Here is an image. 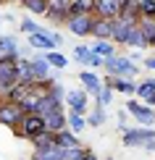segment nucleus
Wrapping results in <instances>:
<instances>
[{
  "instance_id": "nucleus-44",
  "label": "nucleus",
  "mask_w": 155,
  "mask_h": 160,
  "mask_svg": "<svg viewBox=\"0 0 155 160\" xmlns=\"http://www.w3.org/2000/svg\"><path fill=\"white\" fill-rule=\"evenodd\" d=\"M8 3H18V5H24V3H26V0H8Z\"/></svg>"
},
{
  "instance_id": "nucleus-39",
  "label": "nucleus",
  "mask_w": 155,
  "mask_h": 160,
  "mask_svg": "<svg viewBox=\"0 0 155 160\" xmlns=\"http://www.w3.org/2000/svg\"><path fill=\"white\" fill-rule=\"evenodd\" d=\"M48 3H50V8H69L74 0H48Z\"/></svg>"
},
{
  "instance_id": "nucleus-36",
  "label": "nucleus",
  "mask_w": 155,
  "mask_h": 160,
  "mask_svg": "<svg viewBox=\"0 0 155 160\" xmlns=\"http://www.w3.org/2000/svg\"><path fill=\"white\" fill-rule=\"evenodd\" d=\"M90 52H92V50H90V45H74V61L84 66V61L90 58Z\"/></svg>"
},
{
  "instance_id": "nucleus-48",
  "label": "nucleus",
  "mask_w": 155,
  "mask_h": 160,
  "mask_svg": "<svg viewBox=\"0 0 155 160\" xmlns=\"http://www.w3.org/2000/svg\"><path fill=\"white\" fill-rule=\"evenodd\" d=\"M0 18H3V16H0Z\"/></svg>"
},
{
  "instance_id": "nucleus-2",
  "label": "nucleus",
  "mask_w": 155,
  "mask_h": 160,
  "mask_svg": "<svg viewBox=\"0 0 155 160\" xmlns=\"http://www.w3.org/2000/svg\"><path fill=\"white\" fill-rule=\"evenodd\" d=\"M21 139L26 142H32L37 134H42V131H48V123H45V116L42 113H26L21 118V123H18V129H13Z\"/></svg>"
},
{
  "instance_id": "nucleus-21",
  "label": "nucleus",
  "mask_w": 155,
  "mask_h": 160,
  "mask_svg": "<svg viewBox=\"0 0 155 160\" xmlns=\"http://www.w3.org/2000/svg\"><path fill=\"white\" fill-rule=\"evenodd\" d=\"M132 26H137V24H126V21H121V18H116V26H113V42H116V45H126Z\"/></svg>"
},
{
  "instance_id": "nucleus-28",
  "label": "nucleus",
  "mask_w": 155,
  "mask_h": 160,
  "mask_svg": "<svg viewBox=\"0 0 155 160\" xmlns=\"http://www.w3.org/2000/svg\"><path fill=\"white\" fill-rule=\"evenodd\" d=\"M45 18H48L50 24H66L71 18V13H69V8H48Z\"/></svg>"
},
{
  "instance_id": "nucleus-47",
  "label": "nucleus",
  "mask_w": 155,
  "mask_h": 160,
  "mask_svg": "<svg viewBox=\"0 0 155 160\" xmlns=\"http://www.w3.org/2000/svg\"><path fill=\"white\" fill-rule=\"evenodd\" d=\"M0 3H5V0H0Z\"/></svg>"
},
{
  "instance_id": "nucleus-46",
  "label": "nucleus",
  "mask_w": 155,
  "mask_h": 160,
  "mask_svg": "<svg viewBox=\"0 0 155 160\" xmlns=\"http://www.w3.org/2000/svg\"><path fill=\"white\" fill-rule=\"evenodd\" d=\"M105 160H113V158H105Z\"/></svg>"
},
{
  "instance_id": "nucleus-29",
  "label": "nucleus",
  "mask_w": 155,
  "mask_h": 160,
  "mask_svg": "<svg viewBox=\"0 0 155 160\" xmlns=\"http://www.w3.org/2000/svg\"><path fill=\"white\" fill-rule=\"evenodd\" d=\"M150 95H155V82H152V79H142V82H137V95H134V97L145 102Z\"/></svg>"
},
{
  "instance_id": "nucleus-18",
  "label": "nucleus",
  "mask_w": 155,
  "mask_h": 160,
  "mask_svg": "<svg viewBox=\"0 0 155 160\" xmlns=\"http://www.w3.org/2000/svg\"><path fill=\"white\" fill-rule=\"evenodd\" d=\"M55 142H58L63 150H69V147H82V142H79V134H76V131H71V129L58 131V134H55Z\"/></svg>"
},
{
  "instance_id": "nucleus-43",
  "label": "nucleus",
  "mask_w": 155,
  "mask_h": 160,
  "mask_svg": "<svg viewBox=\"0 0 155 160\" xmlns=\"http://www.w3.org/2000/svg\"><path fill=\"white\" fill-rule=\"evenodd\" d=\"M145 102H147V105H150V108H155V95H150V97H147V100H145Z\"/></svg>"
},
{
  "instance_id": "nucleus-22",
  "label": "nucleus",
  "mask_w": 155,
  "mask_h": 160,
  "mask_svg": "<svg viewBox=\"0 0 155 160\" xmlns=\"http://www.w3.org/2000/svg\"><path fill=\"white\" fill-rule=\"evenodd\" d=\"M126 48H132V50H145V48H147V39H145V34H142V29H139V24L132 26L129 39H126Z\"/></svg>"
},
{
  "instance_id": "nucleus-5",
  "label": "nucleus",
  "mask_w": 155,
  "mask_h": 160,
  "mask_svg": "<svg viewBox=\"0 0 155 160\" xmlns=\"http://www.w3.org/2000/svg\"><path fill=\"white\" fill-rule=\"evenodd\" d=\"M121 142H124V147H129V150H134V147H145V142H150V139H155V129L152 126H129L126 131H121Z\"/></svg>"
},
{
  "instance_id": "nucleus-14",
  "label": "nucleus",
  "mask_w": 155,
  "mask_h": 160,
  "mask_svg": "<svg viewBox=\"0 0 155 160\" xmlns=\"http://www.w3.org/2000/svg\"><path fill=\"white\" fill-rule=\"evenodd\" d=\"M113 26H116V18H103V16H95L92 37H95V39H113Z\"/></svg>"
},
{
  "instance_id": "nucleus-24",
  "label": "nucleus",
  "mask_w": 155,
  "mask_h": 160,
  "mask_svg": "<svg viewBox=\"0 0 155 160\" xmlns=\"http://www.w3.org/2000/svg\"><path fill=\"white\" fill-rule=\"evenodd\" d=\"M139 29H142V34L147 39V48H155V18L142 16L139 18Z\"/></svg>"
},
{
  "instance_id": "nucleus-26",
  "label": "nucleus",
  "mask_w": 155,
  "mask_h": 160,
  "mask_svg": "<svg viewBox=\"0 0 155 160\" xmlns=\"http://www.w3.org/2000/svg\"><path fill=\"white\" fill-rule=\"evenodd\" d=\"M53 144H58L53 131H42V134H37L34 139H32V147L34 150H45V147H53Z\"/></svg>"
},
{
  "instance_id": "nucleus-6",
  "label": "nucleus",
  "mask_w": 155,
  "mask_h": 160,
  "mask_svg": "<svg viewBox=\"0 0 155 160\" xmlns=\"http://www.w3.org/2000/svg\"><path fill=\"white\" fill-rule=\"evenodd\" d=\"M124 108H126V113H129V116H132L139 126H155V108H150L147 102H142V100H137V97H132Z\"/></svg>"
},
{
  "instance_id": "nucleus-11",
  "label": "nucleus",
  "mask_w": 155,
  "mask_h": 160,
  "mask_svg": "<svg viewBox=\"0 0 155 160\" xmlns=\"http://www.w3.org/2000/svg\"><path fill=\"white\" fill-rule=\"evenodd\" d=\"M45 123H48V131H53V134H58V131L69 129V110L60 108V110H53L45 116Z\"/></svg>"
},
{
  "instance_id": "nucleus-35",
  "label": "nucleus",
  "mask_w": 155,
  "mask_h": 160,
  "mask_svg": "<svg viewBox=\"0 0 155 160\" xmlns=\"http://www.w3.org/2000/svg\"><path fill=\"white\" fill-rule=\"evenodd\" d=\"M18 29H21L24 34L29 37V34H37V32H42V26H39L34 18H21V21H18Z\"/></svg>"
},
{
  "instance_id": "nucleus-12",
  "label": "nucleus",
  "mask_w": 155,
  "mask_h": 160,
  "mask_svg": "<svg viewBox=\"0 0 155 160\" xmlns=\"http://www.w3.org/2000/svg\"><path fill=\"white\" fill-rule=\"evenodd\" d=\"M126 0H97V8H95V16H103V18H118L121 16V8H124Z\"/></svg>"
},
{
  "instance_id": "nucleus-27",
  "label": "nucleus",
  "mask_w": 155,
  "mask_h": 160,
  "mask_svg": "<svg viewBox=\"0 0 155 160\" xmlns=\"http://www.w3.org/2000/svg\"><path fill=\"white\" fill-rule=\"evenodd\" d=\"M45 58H48V63L55 71H63L66 66H69V58H66L63 52H58V50H48V52H45Z\"/></svg>"
},
{
  "instance_id": "nucleus-32",
  "label": "nucleus",
  "mask_w": 155,
  "mask_h": 160,
  "mask_svg": "<svg viewBox=\"0 0 155 160\" xmlns=\"http://www.w3.org/2000/svg\"><path fill=\"white\" fill-rule=\"evenodd\" d=\"M18 105L24 108V113H37V105H39V95H37L34 89H29V95H26V97H24Z\"/></svg>"
},
{
  "instance_id": "nucleus-1",
  "label": "nucleus",
  "mask_w": 155,
  "mask_h": 160,
  "mask_svg": "<svg viewBox=\"0 0 155 160\" xmlns=\"http://www.w3.org/2000/svg\"><path fill=\"white\" fill-rule=\"evenodd\" d=\"M103 71L108 76H126V79H137L139 76V66L132 61L129 55H111V58H105V66H103Z\"/></svg>"
},
{
  "instance_id": "nucleus-19",
  "label": "nucleus",
  "mask_w": 155,
  "mask_h": 160,
  "mask_svg": "<svg viewBox=\"0 0 155 160\" xmlns=\"http://www.w3.org/2000/svg\"><path fill=\"white\" fill-rule=\"evenodd\" d=\"M32 160H63V147L53 144V147H45V150H34Z\"/></svg>"
},
{
  "instance_id": "nucleus-33",
  "label": "nucleus",
  "mask_w": 155,
  "mask_h": 160,
  "mask_svg": "<svg viewBox=\"0 0 155 160\" xmlns=\"http://www.w3.org/2000/svg\"><path fill=\"white\" fill-rule=\"evenodd\" d=\"M29 89H32L29 84H16V87H11L8 100H13V102H21V100H24L26 95H29Z\"/></svg>"
},
{
  "instance_id": "nucleus-8",
  "label": "nucleus",
  "mask_w": 155,
  "mask_h": 160,
  "mask_svg": "<svg viewBox=\"0 0 155 160\" xmlns=\"http://www.w3.org/2000/svg\"><path fill=\"white\" fill-rule=\"evenodd\" d=\"M87 89L84 87H76V89H69L66 92V108L69 110H76V113H82V116H87V113H90V102H87Z\"/></svg>"
},
{
  "instance_id": "nucleus-7",
  "label": "nucleus",
  "mask_w": 155,
  "mask_h": 160,
  "mask_svg": "<svg viewBox=\"0 0 155 160\" xmlns=\"http://www.w3.org/2000/svg\"><path fill=\"white\" fill-rule=\"evenodd\" d=\"M92 26H95V13H79L66 21V29L74 37H92Z\"/></svg>"
},
{
  "instance_id": "nucleus-16",
  "label": "nucleus",
  "mask_w": 155,
  "mask_h": 160,
  "mask_svg": "<svg viewBox=\"0 0 155 160\" xmlns=\"http://www.w3.org/2000/svg\"><path fill=\"white\" fill-rule=\"evenodd\" d=\"M121 21L126 24H139V18H142V11H139V0H126L124 8H121Z\"/></svg>"
},
{
  "instance_id": "nucleus-31",
  "label": "nucleus",
  "mask_w": 155,
  "mask_h": 160,
  "mask_svg": "<svg viewBox=\"0 0 155 160\" xmlns=\"http://www.w3.org/2000/svg\"><path fill=\"white\" fill-rule=\"evenodd\" d=\"M24 8L29 11V13H34V16H45L48 8H50V3H48V0H26Z\"/></svg>"
},
{
  "instance_id": "nucleus-3",
  "label": "nucleus",
  "mask_w": 155,
  "mask_h": 160,
  "mask_svg": "<svg viewBox=\"0 0 155 160\" xmlns=\"http://www.w3.org/2000/svg\"><path fill=\"white\" fill-rule=\"evenodd\" d=\"M26 116L24 108L18 102H13L8 97H0V126H5V129H18V123H21V118Z\"/></svg>"
},
{
  "instance_id": "nucleus-13",
  "label": "nucleus",
  "mask_w": 155,
  "mask_h": 160,
  "mask_svg": "<svg viewBox=\"0 0 155 160\" xmlns=\"http://www.w3.org/2000/svg\"><path fill=\"white\" fill-rule=\"evenodd\" d=\"M29 66H32V74H34L37 82H42V79H53V66L48 63V58L45 55H34V58H29Z\"/></svg>"
},
{
  "instance_id": "nucleus-38",
  "label": "nucleus",
  "mask_w": 155,
  "mask_h": 160,
  "mask_svg": "<svg viewBox=\"0 0 155 160\" xmlns=\"http://www.w3.org/2000/svg\"><path fill=\"white\" fill-rule=\"evenodd\" d=\"M66 92H69V89H66L60 82H53V84H50V95L55 97V100H66Z\"/></svg>"
},
{
  "instance_id": "nucleus-45",
  "label": "nucleus",
  "mask_w": 155,
  "mask_h": 160,
  "mask_svg": "<svg viewBox=\"0 0 155 160\" xmlns=\"http://www.w3.org/2000/svg\"><path fill=\"white\" fill-rule=\"evenodd\" d=\"M84 155H87V152H84ZM84 155H82V158H76V160H84Z\"/></svg>"
},
{
  "instance_id": "nucleus-30",
  "label": "nucleus",
  "mask_w": 155,
  "mask_h": 160,
  "mask_svg": "<svg viewBox=\"0 0 155 160\" xmlns=\"http://www.w3.org/2000/svg\"><path fill=\"white\" fill-rule=\"evenodd\" d=\"M69 129L71 131H84L87 129V116H82V113H76V110H69Z\"/></svg>"
},
{
  "instance_id": "nucleus-37",
  "label": "nucleus",
  "mask_w": 155,
  "mask_h": 160,
  "mask_svg": "<svg viewBox=\"0 0 155 160\" xmlns=\"http://www.w3.org/2000/svg\"><path fill=\"white\" fill-rule=\"evenodd\" d=\"M139 11L147 18H155V0H139Z\"/></svg>"
},
{
  "instance_id": "nucleus-23",
  "label": "nucleus",
  "mask_w": 155,
  "mask_h": 160,
  "mask_svg": "<svg viewBox=\"0 0 155 160\" xmlns=\"http://www.w3.org/2000/svg\"><path fill=\"white\" fill-rule=\"evenodd\" d=\"M97 8V0H74L69 5V13L71 16H79V13H95Z\"/></svg>"
},
{
  "instance_id": "nucleus-34",
  "label": "nucleus",
  "mask_w": 155,
  "mask_h": 160,
  "mask_svg": "<svg viewBox=\"0 0 155 160\" xmlns=\"http://www.w3.org/2000/svg\"><path fill=\"white\" fill-rule=\"evenodd\" d=\"M113 95H116V92H113V87H103V89H100V95L95 97V105H103V108H108V105L113 102Z\"/></svg>"
},
{
  "instance_id": "nucleus-9",
  "label": "nucleus",
  "mask_w": 155,
  "mask_h": 160,
  "mask_svg": "<svg viewBox=\"0 0 155 160\" xmlns=\"http://www.w3.org/2000/svg\"><path fill=\"white\" fill-rule=\"evenodd\" d=\"M103 82L108 84V87H113V92H118V95H129V97H134L137 95V82L134 79H126V76H103Z\"/></svg>"
},
{
  "instance_id": "nucleus-10",
  "label": "nucleus",
  "mask_w": 155,
  "mask_h": 160,
  "mask_svg": "<svg viewBox=\"0 0 155 160\" xmlns=\"http://www.w3.org/2000/svg\"><path fill=\"white\" fill-rule=\"evenodd\" d=\"M79 82H82V87L87 89V95H92V97H97V95H100V89L105 87L103 76H97V71H92V68L82 71V74H79Z\"/></svg>"
},
{
  "instance_id": "nucleus-41",
  "label": "nucleus",
  "mask_w": 155,
  "mask_h": 160,
  "mask_svg": "<svg viewBox=\"0 0 155 160\" xmlns=\"http://www.w3.org/2000/svg\"><path fill=\"white\" fill-rule=\"evenodd\" d=\"M145 152H155V139H150V142H145Z\"/></svg>"
},
{
  "instance_id": "nucleus-20",
  "label": "nucleus",
  "mask_w": 155,
  "mask_h": 160,
  "mask_svg": "<svg viewBox=\"0 0 155 160\" xmlns=\"http://www.w3.org/2000/svg\"><path fill=\"white\" fill-rule=\"evenodd\" d=\"M90 50L97 52V55H103V58H111V55H116V42L113 39H95L90 45Z\"/></svg>"
},
{
  "instance_id": "nucleus-40",
  "label": "nucleus",
  "mask_w": 155,
  "mask_h": 160,
  "mask_svg": "<svg viewBox=\"0 0 155 160\" xmlns=\"http://www.w3.org/2000/svg\"><path fill=\"white\" fill-rule=\"evenodd\" d=\"M145 68H150V71H155V55H150V58H145Z\"/></svg>"
},
{
  "instance_id": "nucleus-4",
  "label": "nucleus",
  "mask_w": 155,
  "mask_h": 160,
  "mask_svg": "<svg viewBox=\"0 0 155 160\" xmlns=\"http://www.w3.org/2000/svg\"><path fill=\"white\" fill-rule=\"evenodd\" d=\"M18 58H0V97H8L11 87L18 84Z\"/></svg>"
},
{
  "instance_id": "nucleus-42",
  "label": "nucleus",
  "mask_w": 155,
  "mask_h": 160,
  "mask_svg": "<svg viewBox=\"0 0 155 160\" xmlns=\"http://www.w3.org/2000/svg\"><path fill=\"white\" fill-rule=\"evenodd\" d=\"M129 58H132L134 63H139V58H142V55H139V50H132V52H129Z\"/></svg>"
},
{
  "instance_id": "nucleus-17",
  "label": "nucleus",
  "mask_w": 155,
  "mask_h": 160,
  "mask_svg": "<svg viewBox=\"0 0 155 160\" xmlns=\"http://www.w3.org/2000/svg\"><path fill=\"white\" fill-rule=\"evenodd\" d=\"M60 108H66V102L63 100H55L48 92V95H42L39 97V105H37V113H42V116H48V113H53V110H60Z\"/></svg>"
},
{
  "instance_id": "nucleus-25",
  "label": "nucleus",
  "mask_w": 155,
  "mask_h": 160,
  "mask_svg": "<svg viewBox=\"0 0 155 160\" xmlns=\"http://www.w3.org/2000/svg\"><path fill=\"white\" fill-rule=\"evenodd\" d=\"M105 108L103 105H95V108H92L90 113H87V126H92V129H100V126L105 123Z\"/></svg>"
},
{
  "instance_id": "nucleus-15",
  "label": "nucleus",
  "mask_w": 155,
  "mask_h": 160,
  "mask_svg": "<svg viewBox=\"0 0 155 160\" xmlns=\"http://www.w3.org/2000/svg\"><path fill=\"white\" fill-rule=\"evenodd\" d=\"M0 58H21L18 39L13 34H3V37H0Z\"/></svg>"
}]
</instances>
